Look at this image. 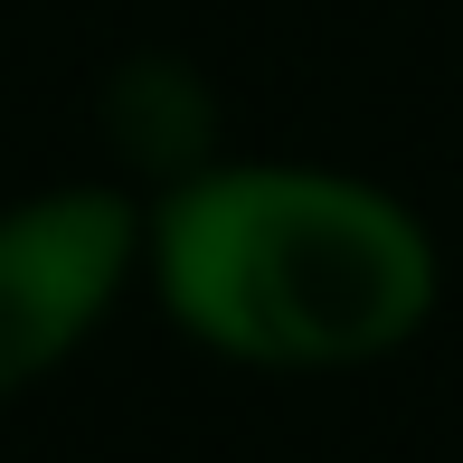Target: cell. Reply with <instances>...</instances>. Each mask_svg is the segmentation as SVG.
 <instances>
[{
	"mask_svg": "<svg viewBox=\"0 0 463 463\" xmlns=\"http://www.w3.org/2000/svg\"><path fill=\"white\" fill-rule=\"evenodd\" d=\"M161 312L237 369H360L435 322V237L407 199L312 161H199L142 237Z\"/></svg>",
	"mask_w": 463,
	"mask_h": 463,
	"instance_id": "cell-1",
	"label": "cell"
},
{
	"mask_svg": "<svg viewBox=\"0 0 463 463\" xmlns=\"http://www.w3.org/2000/svg\"><path fill=\"white\" fill-rule=\"evenodd\" d=\"M142 218L114 180H67L0 208V407L104 331L123 284L142 275Z\"/></svg>",
	"mask_w": 463,
	"mask_h": 463,
	"instance_id": "cell-2",
	"label": "cell"
}]
</instances>
